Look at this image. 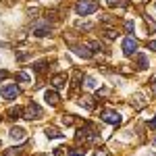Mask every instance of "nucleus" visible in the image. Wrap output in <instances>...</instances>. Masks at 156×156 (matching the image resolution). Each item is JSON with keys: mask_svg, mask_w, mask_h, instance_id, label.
<instances>
[{"mask_svg": "<svg viewBox=\"0 0 156 156\" xmlns=\"http://www.w3.org/2000/svg\"><path fill=\"white\" fill-rule=\"evenodd\" d=\"M98 11V2L96 0H79L75 4V12L79 17H85V15H92V12Z\"/></svg>", "mask_w": 156, "mask_h": 156, "instance_id": "nucleus-1", "label": "nucleus"}, {"mask_svg": "<svg viewBox=\"0 0 156 156\" xmlns=\"http://www.w3.org/2000/svg\"><path fill=\"white\" fill-rule=\"evenodd\" d=\"M0 96L4 98V100H15V98L19 96V87L17 83H6L0 87Z\"/></svg>", "mask_w": 156, "mask_h": 156, "instance_id": "nucleus-2", "label": "nucleus"}, {"mask_svg": "<svg viewBox=\"0 0 156 156\" xmlns=\"http://www.w3.org/2000/svg\"><path fill=\"white\" fill-rule=\"evenodd\" d=\"M23 117H25V119H29V121L40 119V117H42V108L37 106L36 102H31V104H29V106L23 110Z\"/></svg>", "mask_w": 156, "mask_h": 156, "instance_id": "nucleus-3", "label": "nucleus"}, {"mask_svg": "<svg viewBox=\"0 0 156 156\" xmlns=\"http://www.w3.org/2000/svg\"><path fill=\"white\" fill-rule=\"evenodd\" d=\"M135 50H137V42H135V37L127 36L125 40H123V52H125L127 56H131V54H135Z\"/></svg>", "mask_w": 156, "mask_h": 156, "instance_id": "nucleus-4", "label": "nucleus"}, {"mask_svg": "<svg viewBox=\"0 0 156 156\" xmlns=\"http://www.w3.org/2000/svg\"><path fill=\"white\" fill-rule=\"evenodd\" d=\"M102 121H106L110 125H121L123 117H121L117 110H104V112H102Z\"/></svg>", "mask_w": 156, "mask_h": 156, "instance_id": "nucleus-5", "label": "nucleus"}, {"mask_svg": "<svg viewBox=\"0 0 156 156\" xmlns=\"http://www.w3.org/2000/svg\"><path fill=\"white\" fill-rule=\"evenodd\" d=\"M44 100L48 102L50 106H54V104H58L60 96H58V92H56V90H46V92H44Z\"/></svg>", "mask_w": 156, "mask_h": 156, "instance_id": "nucleus-6", "label": "nucleus"}, {"mask_svg": "<svg viewBox=\"0 0 156 156\" xmlns=\"http://www.w3.org/2000/svg\"><path fill=\"white\" fill-rule=\"evenodd\" d=\"M48 34H50V25L48 23H40L36 29H34V36L36 37H44V36H48Z\"/></svg>", "mask_w": 156, "mask_h": 156, "instance_id": "nucleus-7", "label": "nucleus"}, {"mask_svg": "<svg viewBox=\"0 0 156 156\" xmlns=\"http://www.w3.org/2000/svg\"><path fill=\"white\" fill-rule=\"evenodd\" d=\"M73 52H75L77 56H83V58H90V56H92L90 46H73Z\"/></svg>", "mask_w": 156, "mask_h": 156, "instance_id": "nucleus-8", "label": "nucleus"}, {"mask_svg": "<svg viewBox=\"0 0 156 156\" xmlns=\"http://www.w3.org/2000/svg\"><path fill=\"white\" fill-rule=\"evenodd\" d=\"M52 83H54V87H56V90H62V87L67 85V77H65V75H54Z\"/></svg>", "mask_w": 156, "mask_h": 156, "instance_id": "nucleus-9", "label": "nucleus"}, {"mask_svg": "<svg viewBox=\"0 0 156 156\" xmlns=\"http://www.w3.org/2000/svg\"><path fill=\"white\" fill-rule=\"evenodd\" d=\"M11 137L17 140V142H21V140L25 137V129H21V127H12L11 129Z\"/></svg>", "mask_w": 156, "mask_h": 156, "instance_id": "nucleus-10", "label": "nucleus"}, {"mask_svg": "<svg viewBox=\"0 0 156 156\" xmlns=\"http://www.w3.org/2000/svg\"><path fill=\"white\" fill-rule=\"evenodd\" d=\"M81 106H85L87 110H94L96 108V102H94L92 96H81Z\"/></svg>", "mask_w": 156, "mask_h": 156, "instance_id": "nucleus-11", "label": "nucleus"}, {"mask_svg": "<svg viewBox=\"0 0 156 156\" xmlns=\"http://www.w3.org/2000/svg\"><path fill=\"white\" fill-rule=\"evenodd\" d=\"M135 58H137V67H140V69H148V58H146L144 52H137Z\"/></svg>", "mask_w": 156, "mask_h": 156, "instance_id": "nucleus-12", "label": "nucleus"}, {"mask_svg": "<svg viewBox=\"0 0 156 156\" xmlns=\"http://www.w3.org/2000/svg\"><path fill=\"white\" fill-rule=\"evenodd\" d=\"M19 117H23V110H21L19 106H17V108L12 106L11 110H9V119H19Z\"/></svg>", "mask_w": 156, "mask_h": 156, "instance_id": "nucleus-13", "label": "nucleus"}, {"mask_svg": "<svg viewBox=\"0 0 156 156\" xmlns=\"http://www.w3.org/2000/svg\"><path fill=\"white\" fill-rule=\"evenodd\" d=\"M46 135H48L50 140H54V137H62V133H60L58 129H54V127H48V129H46Z\"/></svg>", "mask_w": 156, "mask_h": 156, "instance_id": "nucleus-14", "label": "nucleus"}, {"mask_svg": "<svg viewBox=\"0 0 156 156\" xmlns=\"http://www.w3.org/2000/svg\"><path fill=\"white\" fill-rule=\"evenodd\" d=\"M108 6H127V2L125 0H106Z\"/></svg>", "mask_w": 156, "mask_h": 156, "instance_id": "nucleus-15", "label": "nucleus"}, {"mask_svg": "<svg viewBox=\"0 0 156 156\" xmlns=\"http://www.w3.org/2000/svg\"><path fill=\"white\" fill-rule=\"evenodd\" d=\"M85 150H81V148H71L69 150V156H83Z\"/></svg>", "mask_w": 156, "mask_h": 156, "instance_id": "nucleus-16", "label": "nucleus"}, {"mask_svg": "<svg viewBox=\"0 0 156 156\" xmlns=\"http://www.w3.org/2000/svg\"><path fill=\"white\" fill-rule=\"evenodd\" d=\"M104 36H106L108 40H115V37L119 36V34H117V29H110V27H108L106 31H104Z\"/></svg>", "mask_w": 156, "mask_h": 156, "instance_id": "nucleus-17", "label": "nucleus"}, {"mask_svg": "<svg viewBox=\"0 0 156 156\" xmlns=\"http://www.w3.org/2000/svg\"><path fill=\"white\" fill-rule=\"evenodd\" d=\"M87 46L92 48V52H100V50H102V44H100V42H90Z\"/></svg>", "mask_w": 156, "mask_h": 156, "instance_id": "nucleus-18", "label": "nucleus"}, {"mask_svg": "<svg viewBox=\"0 0 156 156\" xmlns=\"http://www.w3.org/2000/svg\"><path fill=\"white\" fill-rule=\"evenodd\" d=\"M17 79H19V81H23V83H29V75H27V73H17Z\"/></svg>", "mask_w": 156, "mask_h": 156, "instance_id": "nucleus-19", "label": "nucleus"}, {"mask_svg": "<svg viewBox=\"0 0 156 156\" xmlns=\"http://www.w3.org/2000/svg\"><path fill=\"white\" fill-rule=\"evenodd\" d=\"M85 85H87V87H92V90H94V87H96V79H94V77H90V75H87V77H85Z\"/></svg>", "mask_w": 156, "mask_h": 156, "instance_id": "nucleus-20", "label": "nucleus"}, {"mask_svg": "<svg viewBox=\"0 0 156 156\" xmlns=\"http://www.w3.org/2000/svg\"><path fill=\"white\" fill-rule=\"evenodd\" d=\"M19 152H21V150H19V148H9V150H4V156H19Z\"/></svg>", "mask_w": 156, "mask_h": 156, "instance_id": "nucleus-21", "label": "nucleus"}, {"mask_svg": "<svg viewBox=\"0 0 156 156\" xmlns=\"http://www.w3.org/2000/svg\"><path fill=\"white\" fill-rule=\"evenodd\" d=\"M44 67H46V60H40V62L34 65V69H36V71H44Z\"/></svg>", "mask_w": 156, "mask_h": 156, "instance_id": "nucleus-22", "label": "nucleus"}, {"mask_svg": "<svg viewBox=\"0 0 156 156\" xmlns=\"http://www.w3.org/2000/svg\"><path fill=\"white\" fill-rule=\"evenodd\" d=\"M29 56H31L29 52H19L17 54V60H25V58H29Z\"/></svg>", "mask_w": 156, "mask_h": 156, "instance_id": "nucleus-23", "label": "nucleus"}, {"mask_svg": "<svg viewBox=\"0 0 156 156\" xmlns=\"http://www.w3.org/2000/svg\"><path fill=\"white\" fill-rule=\"evenodd\" d=\"M62 123H65V125H71V123H73V117H71V115H65V117H62Z\"/></svg>", "mask_w": 156, "mask_h": 156, "instance_id": "nucleus-24", "label": "nucleus"}, {"mask_svg": "<svg viewBox=\"0 0 156 156\" xmlns=\"http://www.w3.org/2000/svg\"><path fill=\"white\" fill-rule=\"evenodd\" d=\"M133 27H135V25H133V21H127V23H125V29H127V34H131Z\"/></svg>", "mask_w": 156, "mask_h": 156, "instance_id": "nucleus-25", "label": "nucleus"}, {"mask_svg": "<svg viewBox=\"0 0 156 156\" xmlns=\"http://www.w3.org/2000/svg\"><path fill=\"white\" fill-rule=\"evenodd\" d=\"M6 77H9V73L4 71V69H2V71H0V79H6Z\"/></svg>", "mask_w": 156, "mask_h": 156, "instance_id": "nucleus-26", "label": "nucleus"}, {"mask_svg": "<svg viewBox=\"0 0 156 156\" xmlns=\"http://www.w3.org/2000/svg\"><path fill=\"white\" fill-rule=\"evenodd\" d=\"M148 48H150V50H156V42H148Z\"/></svg>", "mask_w": 156, "mask_h": 156, "instance_id": "nucleus-27", "label": "nucleus"}, {"mask_svg": "<svg viewBox=\"0 0 156 156\" xmlns=\"http://www.w3.org/2000/svg\"><path fill=\"white\" fill-rule=\"evenodd\" d=\"M150 127H152V129H156V117L152 121H150Z\"/></svg>", "mask_w": 156, "mask_h": 156, "instance_id": "nucleus-28", "label": "nucleus"}, {"mask_svg": "<svg viewBox=\"0 0 156 156\" xmlns=\"http://www.w3.org/2000/svg\"><path fill=\"white\" fill-rule=\"evenodd\" d=\"M152 92H154V96H156V79L152 81Z\"/></svg>", "mask_w": 156, "mask_h": 156, "instance_id": "nucleus-29", "label": "nucleus"}, {"mask_svg": "<svg viewBox=\"0 0 156 156\" xmlns=\"http://www.w3.org/2000/svg\"><path fill=\"white\" fill-rule=\"evenodd\" d=\"M96 156H106V154H104V152H96Z\"/></svg>", "mask_w": 156, "mask_h": 156, "instance_id": "nucleus-30", "label": "nucleus"}]
</instances>
